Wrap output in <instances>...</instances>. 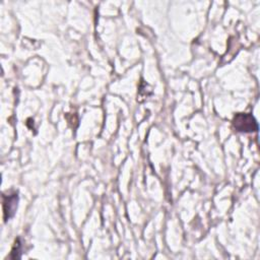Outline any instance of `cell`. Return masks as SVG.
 I'll return each mask as SVG.
<instances>
[{
    "instance_id": "cell-1",
    "label": "cell",
    "mask_w": 260,
    "mask_h": 260,
    "mask_svg": "<svg viewBox=\"0 0 260 260\" xmlns=\"http://www.w3.org/2000/svg\"><path fill=\"white\" fill-rule=\"evenodd\" d=\"M233 126L238 132L251 133L258 131V124L255 118L248 113H239L234 117Z\"/></svg>"
},
{
    "instance_id": "cell-2",
    "label": "cell",
    "mask_w": 260,
    "mask_h": 260,
    "mask_svg": "<svg viewBox=\"0 0 260 260\" xmlns=\"http://www.w3.org/2000/svg\"><path fill=\"white\" fill-rule=\"evenodd\" d=\"M18 202V195L17 193H12L10 195H3V213H4V220L11 218L15 210L17 208Z\"/></svg>"
}]
</instances>
